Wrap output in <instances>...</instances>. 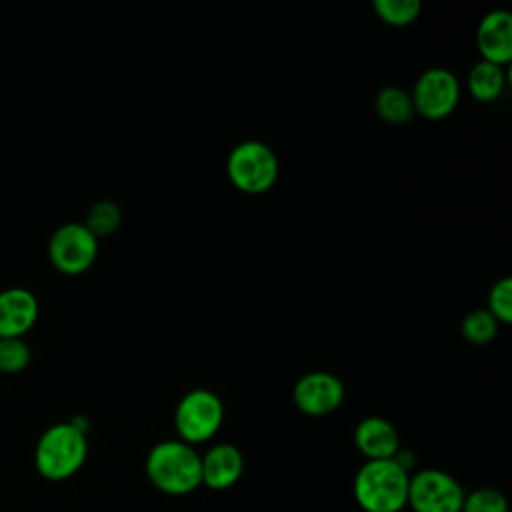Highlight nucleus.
<instances>
[{
  "label": "nucleus",
  "mask_w": 512,
  "mask_h": 512,
  "mask_svg": "<svg viewBox=\"0 0 512 512\" xmlns=\"http://www.w3.org/2000/svg\"><path fill=\"white\" fill-rule=\"evenodd\" d=\"M152 486L168 496H186L202 484L200 454L182 440L154 444L144 462Z\"/></svg>",
  "instance_id": "f257e3e1"
},
{
  "label": "nucleus",
  "mask_w": 512,
  "mask_h": 512,
  "mask_svg": "<svg viewBox=\"0 0 512 512\" xmlns=\"http://www.w3.org/2000/svg\"><path fill=\"white\" fill-rule=\"evenodd\" d=\"M408 480L392 458L390 460H366L352 484L356 504L364 512H402L408 502Z\"/></svg>",
  "instance_id": "f03ea898"
},
{
  "label": "nucleus",
  "mask_w": 512,
  "mask_h": 512,
  "mask_svg": "<svg viewBox=\"0 0 512 512\" xmlns=\"http://www.w3.org/2000/svg\"><path fill=\"white\" fill-rule=\"evenodd\" d=\"M88 440L72 422L52 424L42 432L34 448V466L46 480L60 482L74 476L86 462Z\"/></svg>",
  "instance_id": "7ed1b4c3"
},
{
  "label": "nucleus",
  "mask_w": 512,
  "mask_h": 512,
  "mask_svg": "<svg viewBox=\"0 0 512 512\" xmlns=\"http://www.w3.org/2000/svg\"><path fill=\"white\" fill-rule=\"evenodd\" d=\"M278 158L270 146L258 140L236 144L226 160L230 182L246 194H262L270 190L278 178Z\"/></svg>",
  "instance_id": "20e7f679"
},
{
  "label": "nucleus",
  "mask_w": 512,
  "mask_h": 512,
  "mask_svg": "<svg viewBox=\"0 0 512 512\" xmlns=\"http://www.w3.org/2000/svg\"><path fill=\"white\" fill-rule=\"evenodd\" d=\"M224 422L222 400L206 388L186 392L174 412V428L182 442L194 446L216 436Z\"/></svg>",
  "instance_id": "39448f33"
},
{
  "label": "nucleus",
  "mask_w": 512,
  "mask_h": 512,
  "mask_svg": "<svg viewBox=\"0 0 512 512\" xmlns=\"http://www.w3.org/2000/svg\"><path fill=\"white\" fill-rule=\"evenodd\" d=\"M464 494V488L448 472L424 468L410 474L406 506L412 512H460Z\"/></svg>",
  "instance_id": "423d86ee"
},
{
  "label": "nucleus",
  "mask_w": 512,
  "mask_h": 512,
  "mask_svg": "<svg viewBox=\"0 0 512 512\" xmlns=\"http://www.w3.org/2000/svg\"><path fill=\"white\" fill-rule=\"evenodd\" d=\"M98 256V238L82 222H66L58 226L48 240L50 264L66 274H84Z\"/></svg>",
  "instance_id": "0eeeda50"
},
{
  "label": "nucleus",
  "mask_w": 512,
  "mask_h": 512,
  "mask_svg": "<svg viewBox=\"0 0 512 512\" xmlns=\"http://www.w3.org/2000/svg\"><path fill=\"white\" fill-rule=\"evenodd\" d=\"M410 96L414 112L428 120H442L458 106L460 82L448 68L434 66L418 76Z\"/></svg>",
  "instance_id": "6e6552de"
},
{
  "label": "nucleus",
  "mask_w": 512,
  "mask_h": 512,
  "mask_svg": "<svg viewBox=\"0 0 512 512\" xmlns=\"http://www.w3.org/2000/svg\"><path fill=\"white\" fill-rule=\"evenodd\" d=\"M292 400L306 416H328L344 402V384L330 372L314 370L296 380Z\"/></svg>",
  "instance_id": "1a4fd4ad"
},
{
  "label": "nucleus",
  "mask_w": 512,
  "mask_h": 512,
  "mask_svg": "<svg viewBox=\"0 0 512 512\" xmlns=\"http://www.w3.org/2000/svg\"><path fill=\"white\" fill-rule=\"evenodd\" d=\"M38 312V298L28 288L0 290V338H22L36 324Z\"/></svg>",
  "instance_id": "9d476101"
},
{
  "label": "nucleus",
  "mask_w": 512,
  "mask_h": 512,
  "mask_svg": "<svg viewBox=\"0 0 512 512\" xmlns=\"http://www.w3.org/2000/svg\"><path fill=\"white\" fill-rule=\"evenodd\" d=\"M476 46L480 60L506 66L512 60V14L508 10H490L476 28Z\"/></svg>",
  "instance_id": "9b49d317"
},
{
  "label": "nucleus",
  "mask_w": 512,
  "mask_h": 512,
  "mask_svg": "<svg viewBox=\"0 0 512 512\" xmlns=\"http://www.w3.org/2000/svg\"><path fill=\"white\" fill-rule=\"evenodd\" d=\"M244 472V456L238 446L218 442L200 456L202 484L210 490H226L234 486Z\"/></svg>",
  "instance_id": "f8f14e48"
},
{
  "label": "nucleus",
  "mask_w": 512,
  "mask_h": 512,
  "mask_svg": "<svg viewBox=\"0 0 512 512\" xmlns=\"http://www.w3.org/2000/svg\"><path fill=\"white\" fill-rule=\"evenodd\" d=\"M354 444L366 460H390L400 448V436L382 416H366L354 428Z\"/></svg>",
  "instance_id": "ddd939ff"
},
{
  "label": "nucleus",
  "mask_w": 512,
  "mask_h": 512,
  "mask_svg": "<svg viewBox=\"0 0 512 512\" xmlns=\"http://www.w3.org/2000/svg\"><path fill=\"white\" fill-rule=\"evenodd\" d=\"M468 92L478 102H494L506 84L504 68L486 60H478L468 72Z\"/></svg>",
  "instance_id": "4468645a"
},
{
  "label": "nucleus",
  "mask_w": 512,
  "mask_h": 512,
  "mask_svg": "<svg viewBox=\"0 0 512 512\" xmlns=\"http://www.w3.org/2000/svg\"><path fill=\"white\" fill-rule=\"evenodd\" d=\"M376 114L390 124H406L416 112L410 92L398 86H386L376 94Z\"/></svg>",
  "instance_id": "2eb2a0df"
},
{
  "label": "nucleus",
  "mask_w": 512,
  "mask_h": 512,
  "mask_svg": "<svg viewBox=\"0 0 512 512\" xmlns=\"http://www.w3.org/2000/svg\"><path fill=\"white\" fill-rule=\"evenodd\" d=\"M122 212L120 206L112 200H98L86 212V220L82 222L96 238L108 236L120 228Z\"/></svg>",
  "instance_id": "dca6fc26"
},
{
  "label": "nucleus",
  "mask_w": 512,
  "mask_h": 512,
  "mask_svg": "<svg viewBox=\"0 0 512 512\" xmlns=\"http://www.w3.org/2000/svg\"><path fill=\"white\" fill-rule=\"evenodd\" d=\"M460 332L464 340H468L470 344L482 346L494 340L498 332V322L486 308H476L464 316L460 324Z\"/></svg>",
  "instance_id": "f3484780"
},
{
  "label": "nucleus",
  "mask_w": 512,
  "mask_h": 512,
  "mask_svg": "<svg viewBox=\"0 0 512 512\" xmlns=\"http://www.w3.org/2000/svg\"><path fill=\"white\" fill-rule=\"evenodd\" d=\"M422 4L418 0H376V16L390 26H406L420 16Z\"/></svg>",
  "instance_id": "a211bd4d"
},
{
  "label": "nucleus",
  "mask_w": 512,
  "mask_h": 512,
  "mask_svg": "<svg viewBox=\"0 0 512 512\" xmlns=\"http://www.w3.org/2000/svg\"><path fill=\"white\" fill-rule=\"evenodd\" d=\"M32 360L30 346L24 338H0V372L18 374L28 368Z\"/></svg>",
  "instance_id": "6ab92c4d"
},
{
  "label": "nucleus",
  "mask_w": 512,
  "mask_h": 512,
  "mask_svg": "<svg viewBox=\"0 0 512 512\" xmlns=\"http://www.w3.org/2000/svg\"><path fill=\"white\" fill-rule=\"evenodd\" d=\"M460 512H508V500L498 488L482 486L464 494Z\"/></svg>",
  "instance_id": "aec40b11"
},
{
  "label": "nucleus",
  "mask_w": 512,
  "mask_h": 512,
  "mask_svg": "<svg viewBox=\"0 0 512 512\" xmlns=\"http://www.w3.org/2000/svg\"><path fill=\"white\" fill-rule=\"evenodd\" d=\"M498 324L512 322V280L508 276L494 282L488 292V308H486Z\"/></svg>",
  "instance_id": "412c9836"
},
{
  "label": "nucleus",
  "mask_w": 512,
  "mask_h": 512,
  "mask_svg": "<svg viewBox=\"0 0 512 512\" xmlns=\"http://www.w3.org/2000/svg\"><path fill=\"white\" fill-rule=\"evenodd\" d=\"M392 460H394L404 472H408V474H410V472L414 470V466H416V456H414L408 448H402V446H400L398 452L392 456Z\"/></svg>",
  "instance_id": "4be33fe9"
}]
</instances>
